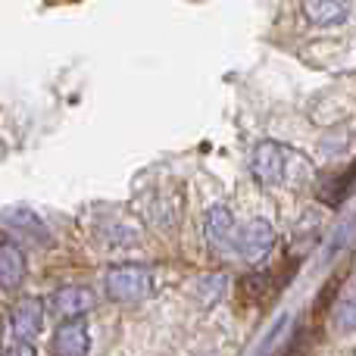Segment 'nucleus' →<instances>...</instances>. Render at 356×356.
Returning a JSON list of instances; mask_svg holds the SVG:
<instances>
[{
    "label": "nucleus",
    "instance_id": "f257e3e1",
    "mask_svg": "<svg viewBox=\"0 0 356 356\" xmlns=\"http://www.w3.org/2000/svg\"><path fill=\"white\" fill-rule=\"evenodd\" d=\"M106 294L119 303H135V300H147L154 294V275L147 266H113L106 275Z\"/></svg>",
    "mask_w": 356,
    "mask_h": 356
},
{
    "label": "nucleus",
    "instance_id": "f03ea898",
    "mask_svg": "<svg viewBox=\"0 0 356 356\" xmlns=\"http://www.w3.org/2000/svg\"><path fill=\"white\" fill-rule=\"evenodd\" d=\"M272 244H275V232L266 219H250L244 228H238V238H234V253L247 259V263H259V259L269 257Z\"/></svg>",
    "mask_w": 356,
    "mask_h": 356
},
{
    "label": "nucleus",
    "instance_id": "7ed1b4c3",
    "mask_svg": "<svg viewBox=\"0 0 356 356\" xmlns=\"http://www.w3.org/2000/svg\"><path fill=\"white\" fill-rule=\"evenodd\" d=\"M203 238L213 250H234V238H238V225L228 207H209L203 216Z\"/></svg>",
    "mask_w": 356,
    "mask_h": 356
},
{
    "label": "nucleus",
    "instance_id": "20e7f679",
    "mask_svg": "<svg viewBox=\"0 0 356 356\" xmlns=\"http://www.w3.org/2000/svg\"><path fill=\"white\" fill-rule=\"evenodd\" d=\"M10 328L16 341L31 344V338H38L44 328V303L38 297H22L10 313Z\"/></svg>",
    "mask_w": 356,
    "mask_h": 356
},
{
    "label": "nucleus",
    "instance_id": "39448f33",
    "mask_svg": "<svg viewBox=\"0 0 356 356\" xmlns=\"http://www.w3.org/2000/svg\"><path fill=\"white\" fill-rule=\"evenodd\" d=\"M284 166H288V160H284V150L278 147V144L263 141L257 150H253L250 169H253V178H257L259 184H269V188L272 184H282Z\"/></svg>",
    "mask_w": 356,
    "mask_h": 356
},
{
    "label": "nucleus",
    "instance_id": "423d86ee",
    "mask_svg": "<svg viewBox=\"0 0 356 356\" xmlns=\"http://www.w3.org/2000/svg\"><path fill=\"white\" fill-rule=\"evenodd\" d=\"M0 222H3L6 228H10L13 234H19V238L31 241V244H50V232L47 225H44V219L38 213H31V209H6L3 216H0Z\"/></svg>",
    "mask_w": 356,
    "mask_h": 356
},
{
    "label": "nucleus",
    "instance_id": "0eeeda50",
    "mask_svg": "<svg viewBox=\"0 0 356 356\" xmlns=\"http://www.w3.org/2000/svg\"><path fill=\"white\" fill-rule=\"evenodd\" d=\"M54 350H56V356H88V350H91V332H88V322L85 319L63 322L54 334Z\"/></svg>",
    "mask_w": 356,
    "mask_h": 356
},
{
    "label": "nucleus",
    "instance_id": "6e6552de",
    "mask_svg": "<svg viewBox=\"0 0 356 356\" xmlns=\"http://www.w3.org/2000/svg\"><path fill=\"white\" fill-rule=\"evenodd\" d=\"M91 307H94V294L88 288H79V284H72V288H60L54 297H50V309L66 322L81 319Z\"/></svg>",
    "mask_w": 356,
    "mask_h": 356
},
{
    "label": "nucleus",
    "instance_id": "1a4fd4ad",
    "mask_svg": "<svg viewBox=\"0 0 356 356\" xmlns=\"http://www.w3.org/2000/svg\"><path fill=\"white\" fill-rule=\"evenodd\" d=\"M303 16L319 29L341 25L350 16V0H303Z\"/></svg>",
    "mask_w": 356,
    "mask_h": 356
},
{
    "label": "nucleus",
    "instance_id": "9d476101",
    "mask_svg": "<svg viewBox=\"0 0 356 356\" xmlns=\"http://www.w3.org/2000/svg\"><path fill=\"white\" fill-rule=\"evenodd\" d=\"M25 278V257L16 244H0V288L16 291Z\"/></svg>",
    "mask_w": 356,
    "mask_h": 356
},
{
    "label": "nucleus",
    "instance_id": "9b49d317",
    "mask_svg": "<svg viewBox=\"0 0 356 356\" xmlns=\"http://www.w3.org/2000/svg\"><path fill=\"white\" fill-rule=\"evenodd\" d=\"M334 325H338L341 332H353L356 328V269H353V275L347 278L344 294H341L338 307H334Z\"/></svg>",
    "mask_w": 356,
    "mask_h": 356
},
{
    "label": "nucleus",
    "instance_id": "f8f14e48",
    "mask_svg": "<svg viewBox=\"0 0 356 356\" xmlns=\"http://www.w3.org/2000/svg\"><path fill=\"white\" fill-rule=\"evenodd\" d=\"M228 294V275L225 272H213V275H203L194 288V297L203 303V307H216L222 303V297Z\"/></svg>",
    "mask_w": 356,
    "mask_h": 356
},
{
    "label": "nucleus",
    "instance_id": "ddd939ff",
    "mask_svg": "<svg viewBox=\"0 0 356 356\" xmlns=\"http://www.w3.org/2000/svg\"><path fill=\"white\" fill-rule=\"evenodd\" d=\"M275 288L278 284H275V278H272V272H250V275L241 278V294L250 303H263Z\"/></svg>",
    "mask_w": 356,
    "mask_h": 356
},
{
    "label": "nucleus",
    "instance_id": "4468645a",
    "mask_svg": "<svg viewBox=\"0 0 356 356\" xmlns=\"http://www.w3.org/2000/svg\"><path fill=\"white\" fill-rule=\"evenodd\" d=\"M353 188H356V163H353L350 169H347L344 175L332 178V181L322 188V200H325L328 207H338V203H344L347 197L353 194Z\"/></svg>",
    "mask_w": 356,
    "mask_h": 356
},
{
    "label": "nucleus",
    "instance_id": "2eb2a0df",
    "mask_svg": "<svg viewBox=\"0 0 356 356\" xmlns=\"http://www.w3.org/2000/svg\"><path fill=\"white\" fill-rule=\"evenodd\" d=\"M104 238H106V244L129 247V244H135V241L141 238V232L131 228V225H125V222H110V225L104 228Z\"/></svg>",
    "mask_w": 356,
    "mask_h": 356
},
{
    "label": "nucleus",
    "instance_id": "dca6fc26",
    "mask_svg": "<svg viewBox=\"0 0 356 356\" xmlns=\"http://www.w3.org/2000/svg\"><path fill=\"white\" fill-rule=\"evenodd\" d=\"M3 356H38V353H35V347H31V344H22V341H16V344H13Z\"/></svg>",
    "mask_w": 356,
    "mask_h": 356
}]
</instances>
